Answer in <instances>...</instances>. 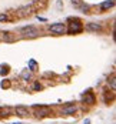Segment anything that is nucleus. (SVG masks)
Masks as SVG:
<instances>
[{
    "label": "nucleus",
    "mask_w": 116,
    "mask_h": 124,
    "mask_svg": "<svg viewBox=\"0 0 116 124\" xmlns=\"http://www.w3.org/2000/svg\"><path fill=\"white\" fill-rule=\"evenodd\" d=\"M29 66L32 67L30 70H36V69H37V64H36V62H35V60H30V62H29Z\"/></svg>",
    "instance_id": "a211bd4d"
},
{
    "label": "nucleus",
    "mask_w": 116,
    "mask_h": 124,
    "mask_svg": "<svg viewBox=\"0 0 116 124\" xmlns=\"http://www.w3.org/2000/svg\"><path fill=\"white\" fill-rule=\"evenodd\" d=\"M0 40H3V41H13V40H16V34H13L12 31H1L0 33Z\"/></svg>",
    "instance_id": "9d476101"
},
{
    "label": "nucleus",
    "mask_w": 116,
    "mask_h": 124,
    "mask_svg": "<svg viewBox=\"0 0 116 124\" xmlns=\"http://www.w3.org/2000/svg\"><path fill=\"white\" fill-rule=\"evenodd\" d=\"M33 6H25V7H20L17 9V17H27L33 13Z\"/></svg>",
    "instance_id": "0eeeda50"
},
{
    "label": "nucleus",
    "mask_w": 116,
    "mask_h": 124,
    "mask_svg": "<svg viewBox=\"0 0 116 124\" xmlns=\"http://www.w3.org/2000/svg\"><path fill=\"white\" fill-rule=\"evenodd\" d=\"M85 124H90V120L88 118V120H85Z\"/></svg>",
    "instance_id": "412c9836"
},
{
    "label": "nucleus",
    "mask_w": 116,
    "mask_h": 124,
    "mask_svg": "<svg viewBox=\"0 0 116 124\" xmlns=\"http://www.w3.org/2000/svg\"><path fill=\"white\" fill-rule=\"evenodd\" d=\"M47 29L50 30L53 34L60 36V34H64L66 33V23H53V24H49Z\"/></svg>",
    "instance_id": "20e7f679"
},
{
    "label": "nucleus",
    "mask_w": 116,
    "mask_h": 124,
    "mask_svg": "<svg viewBox=\"0 0 116 124\" xmlns=\"http://www.w3.org/2000/svg\"><path fill=\"white\" fill-rule=\"evenodd\" d=\"M70 1H72V4H73V7H75V9H79V7H80V4L83 3L82 0H70Z\"/></svg>",
    "instance_id": "dca6fc26"
},
{
    "label": "nucleus",
    "mask_w": 116,
    "mask_h": 124,
    "mask_svg": "<svg viewBox=\"0 0 116 124\" xmlns=\"http://www.w3.org/2000/svg\"><path fill=\"white\" fill-rule=\"evenodd\" d=\"M33 116L36 117V118H45V117H47L49 114H50V110L46 107V106H35L33 107Z\"/></svg>",
    "instance_id": "7ed1b4c3"
},
{
    "label": "nucleus",
    "mask_w": 116,
    "mask_h": 124,
    "mask_svg": "<svg viewBox=\"0 0 116 124\" xmlns=\"http://www.w3.org/2000/svg\"><path fill=\"white\" fill-rule=\"evenodd\" d=\"M14 113H16L17 117H22V118H27V117L32 114V113H30V108L26 107V106H17V107L14 108Z\"/></svg>",
    "instance_id": "39448f33"
},
{
    "label": "nucleus",
    "mask_w": 116,
    "mask_h": 124,
    "mask_svg": "<svg viewBox=\"0 0 116 124\" xmlns=\"http://www.w3.org/2000/svg\"><path fill=\"white\" fill-rule=\"evenodd\" d=\"M12 124H23V123H12Z\"/></svg>",
    "instance_id": "4be33fe9"
},
{
    "label": "nucleus",
    "mask_w": 116,
    "mask_h": 124,
    "mask_svg": "<svg viewBox=\"0 0 116 124\" xmlns=\"http://www.w3.org/2000/svg\"><path fill=\"white\" fill-rule=\"evenodd\" d=\"M83 23L80 19L77 17H70L67 20V26H66V33L67 34H79L83 31Z\"/></svg>",
    "instance_id": "f257e3e1"
},
{
    "label": "nucleus",
    "mask_w": 116,
    "mask_h": 124,
    "mask_svg": "<svg viewBox=\"0 0 116 124\" xmlns=\"http://www.w3.org/2000/svg\"><path fill=\"white\" fill-rule=\"evenodd\" d=\"M37 20H39V22H47V19H45V17H40V16H37Z\"/></svg>",
    "instance_id": "aec40b11"
},
{
    "label": "nucleus",
    "mask_w": 116,
    "mask_h": 124,
    "mask_svg": "<svg viewBox=\"0 0 116 124\" xmlns=\"http://www.w3.org/2000/svg\"><path fill=\"white\" fill-rule=\"evenodd\" d=\"M22 78H23V80H30V78H32V71H30L29 69H25V70L22 71Z\"/></svg>",
    "instance_id": "4468645a"
},
{
    "label": "nucleus",
    "mask_w": 116,
    "mask_h": 124,
    "mask_svg": "<svg viewBox=\"0 0 116 124\" xmlns=\"http://www.w3.org/2000/svg\"><path fill=\"white\" fill-rule=\"evenodd\" d=\"M115 6V0H105L103 3L99 4V9L102 10V12H107L109 9H112Z\"/></svg>",
    "instance_id": "9b49d317"
},
{
    "label": "nucleus",
    "mask_w": 116,
    "mask_h": 124,
    "mask_svg": "<svg viewBox=\"0 0 116 124\" xmlns=\"http://www.w3.org/2000/svg\"><path fill=\"white\" fill-rule=\"evenodd\" d=\"M107 84H110V88H112V91H115L116 90V81H115V76L112 74L109 78H107Z\"/></svg>",
    "instance_id": "2eb2a0df"
},
{
    "label": "nucleus",
    "mask_w": 116,
    "mask_h": 124,
    "mask_svg": "<svg viewBox=\"0 0 116 124\" xmlns=\"http://www.w3.org/2000/svg\"><path fill=\"white\" fill-rule=\"evenodd\" d=\"M82 101L85 103V104H95V101H96V99H95V94L92 93V91H86L85 94H83V97H82Z\"/></svg>",
    "instance_id": "1a4fd4ad"
},
{
    "label": "nucleus",
    "mask_w": 116,
    "mask_h": 124,
    "mask_svg": "<svg viewBox=\"0 0 116 124\" xmlns=\"http://www.w3.org/2000/svg\"><path fill=\"white\" fill-rule=\"evenodd\" d=\"M86 30L88 31H93V33H100L103 31V27L100 23H95V22H90L86 24Z\"/></svg>",
    "instance_id": "6e6552de"
},
{
    "label": "nucleus",
    "mask_w": 116,
    "mask_h": 124,
    "mask_svg": "<svg viewBox=\"0 0 116 124\" xmlns=\"http://www.w3.org/2000/svg\"><path fill=\"white\" fill-rule=\"evenodd\" d=\"M33 9H42L46 6V0H33Z\"/></svg>",
    "instance_id": "f8f14e48"
},
{
    "label": "nucleus",
    "mask_w": 116,
    "mask_h": 124,
    "mask_svg": "<svg viewBox=\"0 0 116 124\" xmlns=\"http://www.w3.org/2000/svg\"><path fill=\"white\" fill-rule=\"evenodd\" d=\"M77 110L76 104H73V103H67V104H64L63 107H62V114L63 116H72V114H75Z\"/></svg>",
    "instance_id": "423d86ee"
},
{
    "label": "nucleus",
    "mask_w": 116,
    "mask_h": 124,
    "mask_svg": "<svg viewBox=\"0 0 116 124\" xmlns=\"http://www.w3.org/2000/svg\"><path fill=\"white\" fill-rule=\"evenodd\" d=\"M10 116V108L9 107H0V118L9 117Z\"/></svg>",
    "instance_id": "ddd939ff"
},
{
    "label": "nucleus",
    "mask_w": 116,
    "mask_h": 124,
    "mask_svg": "<svg viewBox=\"0 0 116 124\" xmlns=\"http://www.w3.org/2000/svg\"><path fill=\"white\" fill-rule=\"evenodd\" d=\"M19 33H20L22 37H25V39H35L40 34V31H39L37 27H35V26H32V24L20 27V29H19Z\"/></svg>",
    "instance_id": "f03ea898"
},
{
    "label": "nucleus",
    "mask_w": 116,
    "mask_h": 124,
    "mask_svg": "<svg viewBox=\"0 0 116 124\" xmlns=\"http://www.w3.org/2000/svg\"><path fill=\"white\" fill-rule=\"evenodd\" d=\"M7 20H9V16H7L6 13L0 12V23H1V22H7Z\"/></svg>",
    "instance_id": "f3484780"
},
{
    "label": "nucleus",
    "mask_w": 116,
    "mask_h": 124,
    "mask_svg": "<svg viewBox=\"0 0 116 124\" xmlns=\"http://www.w3.org/2000/svg\"><path fill=\"white\" fill-rule=\"evenodd\" d=\"M33 88H35V90H40V88H42V86H40L39 83H36V84L33 86Z\"/></svg>",
    "instance_id": "6ab92c4d"
}]
</instances>
